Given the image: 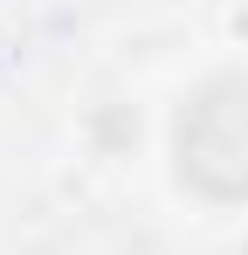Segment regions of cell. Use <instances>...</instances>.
Instances as JSON below:
<instances>
[{"mask_svg": "<svg viewBox=\"0 0 248 255\" xmlns=\"http://www.w3.org/2000/svg\"><path fill=\"white\" fill-rule=\"evenodd\" d=\"M179 172L193 186H207V193H221V200L248 193V83L242 76L207 83L186 104V118H179Z\"/></svg>", "mask_w": 248, "mask_h": 255, "instance_id": "6da1fadb", "label": "cell"}]
</instances>
